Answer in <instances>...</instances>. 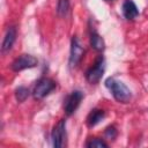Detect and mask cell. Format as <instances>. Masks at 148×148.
Listing matches in <instances>:
<instances>
[{"label":"cell","instance_id":"obj_11","mask_svg":"<svg viewBox=\"0 0 148 148\" xmlns=\"http://www.w3.org/2000/svg\"><path fill=\"white\" fill-rule=\"evenodd\" d=\"M90 45L94 50H96L97 52H102L104 49H105V43H104V39L96 32V31H92L90 34Z\"/></svg>","mask_w":148,"mask_h":148},{"label":"cell","instance_id":"obj_6","mask_svg":"<svg viewBox=\"0 0 148 148\" xmlns=\"http://www.w3.org/2000/svg\"><path fill=\"white\" fill-rule=\"evenodd\" d=\"M37 64H38V60L36 57L31 54H22L12 62V69L14 72H20L27 68H32L37 66Z\"/></svg>","mask_w":148,"mask_h":148},{"label":"cell","instance_id":"obj_15","mask_svg":"<svg viewBox=\"0 0 148 148\" xmlns=\"http://www.w3.org/2000/svg\"><path fill=\"white\" fill-rule=\"evenodd\" d=\"M117 130H116V127L114 126H109L106 130H105V132H104V135H105V138H108V139H110V140H113L116 136H117Z\"/></svg>","mask_w":148,"mask_h":148},{"label":"cell","instance_id":"obj_10","mask_svg":"<svg viewBox=\"0 0 148 148\" xmlns=\"http://www.w3.org/2000/svg\"><path fill=\"white\" fill-rule=\"evenodd\" d=\"M105 112L101 109H94L90 111V113L87 117V125L89 127H94L96 126L98 123H101V120L104 118Z\"/></svg>","mask_w":148,"mask_h":148},{"label":"cell","instance_id":"obj_14","mask_svg":"<svg viewBox=\"0 0 148 148\" xmlns=\"http://www.w3.org/2000/svg\"><path fill=\"white\" fill-rule=\"evenodd\" d=\"M87 147L88 148H102V147L106 148L108 147V143L104 140H102V139L92 138V139H90V141L87 142Z\"/></svg>","mask_w":148,"mask_h":148},{"label":"cell","instance_id":"obj_3","mask_svg":"<svg viewBox=\"0 0 148 148\" xmlns=\"http://www.w3.org/2000/svg\"><path fill=\"white\" fill-rule=\"evenodd\" d=\"M52 145L54 148H62L66 145V120L61 119L54 126L51 133Z\"/></svg>","mask_w":148,"mask_h":148},{"label":"cell","instance_id":"obj_7","mask_svg":"<svg viewBox=\"0 0 148 148\" xmlns=\"http://www.w3.org/2000/svg\"><path fill=\"white\" fill-rule=\"evenodd\" d=\"M83 98V94L80 91V90H74L72 91L65 99V103H64V110H65V113L67 116H71L75 112V110L79 108L81 101Z\"/></svg>","mask_w":148,"mask_h":148},{"label":"cell","instance_id":"obj_13","mask_svg":"<svg viewBox=\"0 0 148 148\" xmlns=\"http://www.w3.org/2000/svg\"><path fill=\"white\" fill-rule=\"evenodd\" d=\"M29 95H30V91L25 87H18L15 90V97H16L17 102H24L29 97Z\"/></svg>","mask_w":148,"mask_h":148},{"label":"cell","instance_id":"obj_8","mask_svg":"<svg viewBox=\"0 0 148 148\" xmlns=\"http://www.w3.org/2000/svg\"><path fill=\"white\" fill-rule=\"evenodd\" d=\"M123 14L127 20H133L139 15V9L133 0H125L123 3Z\"/></svg>","mask_w":148,"mask_h":148},{"label":"cell","instance_id":"obj_12","mask_svg":"<svg viewBox=\"0 0 148 148\" xmlns=\"http://www.w3.org/2000/svg\"><path fill=\"white\" fill-rule=\"evenodd\" d=\"M71 8L69 5V0H58V5H57V13L59 16L64 17L68 14Z\"/></svg>","mask_w":148,"mask_h":148},{"label":"cell","instance_id":"obj_2","mask_svg":"<svg viewBox=\"0 0 148 148\" xmlns=\"http://www.w3.org/2000/svg\"><path fill=\"white\" fill-rule=\"evenodd\" d=\"M56 88V82L50 77H42L37 81L34 87L32 95L36 99H42L46 95H49Z\"/></svg>","mask_w":148,"mask_h":148},{"label":"cell","instance_id":"obj_5","mask_svg":"<svg viewBox=\"0 0 148 148\" xmlns=\"http://www.w3.org/2000/svg\"><path fill=\"white\" fill-rule=\"evenodd\" d=\"M83 54H84V50L82 47V45L80 44L79 39L76 36H73L72 38V43H71V54H69V67L71 68H74L76 67L82 58H83Z\"/></svg>","mask_w":148,"mask_h":148},{"label":"cell","instance_id":"obj_1","mask_svg":"<svg viewBox=\"0 0 148 148\" xmlns=\"http://www.w3.org/2000/svg\"><path fill=\"white\" fill-rule=\"evenodd\" d=\"M105 86L106 88L111 91L113 98L117 102L120 103H127L130 102V99L132 98V92L131 90L126 87L125 83H123L121 81L116 80L114 77H108L105 80Z\"/></svg>","mask_w":148,"mask_h":148},{"label":"cell","instance_id":"obj_9","mask_svg":"<svg viewBox=\"0 0 148 148\" xmlns=\"http://www.w3.org/2000/svg\"><path fill=\"white\" fill-rule=\"evenodd\" d=\"M15 39H16V29H15V27H10V28H8V30L5 35V38H3V42L1 45V51L3 53L9 51L12 49Z\"/></svg>","mask_w":148,"mask_h":148},{"label":"cell","instance_id":"obj_16","mask_svg":"<svg viewBox=\"0 0 148 148\" xmlns=\"http://www.w3.org/2000/svg\"><path fill=\"white\" fill-rule=\"evenodd\" d=\"M105 1H111V0H105Z\"/></svg>","mask_w":148,"mask_h":148},{"label":"cell","instance_id":"obj_4","mask_svg":"<svg viewBox=\"0 0 148 148\" xmlns=\"http://www.w3.org/2000/svg\"><path fill=\"white\" fill-rule=\"evenodd\" d=\"M103 73H104V58H103L102 56H99V57L96 59L94 66L90 67V68L87 71V73H86V79H87V81H88L89 83L95 84V83H97V82L101 80Z\"/></svg>","mask_w":148,"mask_h":148}]
</instances>
